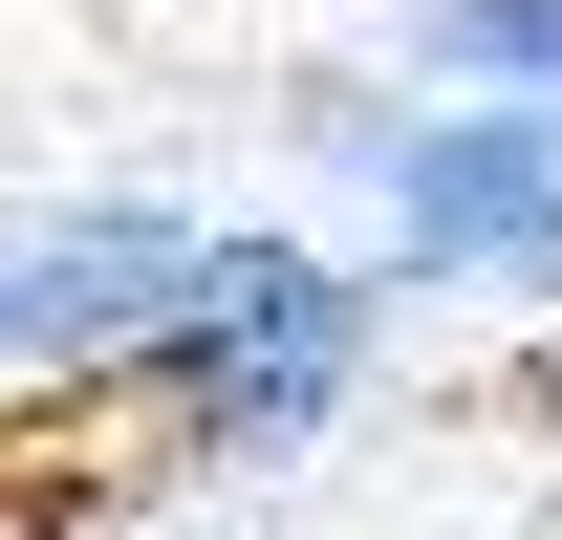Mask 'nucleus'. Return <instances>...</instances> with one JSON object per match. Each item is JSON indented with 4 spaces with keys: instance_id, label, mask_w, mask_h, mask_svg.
Returning <instances> with one entry per match:
<instances>
[{
    "instance_id": "1",
    "label": "nucleus",
    "mask_w": 562,
    "mask_h": 540,
    "mask_svg": "<svg viewBox=\"0 0 562 540\" xmlns=\"http://www.w3.org/2000/svg\"><path fill=\"white\" fill-rule=\"evenodd\" d=\"M368 368H390V281L347 238H303V216H216L195 238V325H173V368L131 410L195 475H281V454H325L368 410Z\"/></svg>"
},
{
    "instance_id": "2",
    "label": "nucleus",
    "mask_w": 562,
    "mask_h": 540,
    "mask_svg": "<svg viewBox=\"0 0 562 540\" xmlns=\"http://www.w3.org/2000/svg\"><path fill=\"white\" fill-rule=\"evenodd\" d=\"M303 151L368 195V281H497L562 303V109H390V87H303Z\"/></svg>"
},
{
    "instance_id": "3",
    "label": "nucleus",
    "mask_w": 562,
    "mask_h": 540,
    "mask_svg": "<svg viewBox=\"0 0 562 540\" xmlns=\"http://www.w3.org/2000/svg\"><path fill=\"white\" fill-rule=\"evenodd\" d=\"M195 195H44L0 216V368L66 410H131L151 368H173V325H195Z\"/></svg>"
},
{
    "instance_id": "4",
    "label": "nucleus",
    "mask_w": 562,
    "mask_h": 540,
    "mask_svg": "<svg viewBox=\"0 0 562 540\" xmlns=\"http://www.w3.org/2000/svg\"><path fill=\"white\" fill-rule=\"evenodd\" d=\"M412 87H454V109H562V0H412Z\"/></svg>"
},
{
    "instance_id": "5",
    "label": "nucleus",
    "mask_w": 562,
    "mask_h": 540,
    "mask_svg": "<svg viewBox=\"0 0 562 540\" xmlns=\"http://www.w3.org/2000/svg\"><path fill=\"white\" fill-rule=\"evenodd\" d=\"M519 390H541V432H562V325H541V346H519Z\"/></svg>"
}]
</instances>
